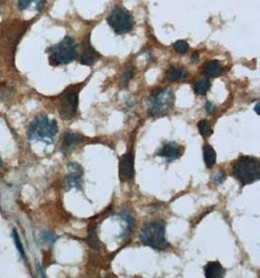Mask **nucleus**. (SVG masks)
<instances>
[{"mask_svg": "<svg viewBox=\"0 0 260 278\" xmlns=\"http://www.w3.org/2000/svg\"><path fill=\"white\" fill-rule=\"evenodd\" d=\"M58 131L57 121L55 119H49L45 114H41L31 123L28 135L31 140H39L51 144L54 142Z\"/></svg>", "mask_w": 260, "mask_h": 278, "instance_id": "f257e3e1", "label": "nucleus"}, {"mask_svg": "<svg viewBox=\"0 0 260 278\" xmlns=\"http://www.w3.org/2000/svg\"><path fill=\"white\" fill-rule=\"evenodd\" d=\"M233 176L242 185H251L260 179V161L254 156H241L233 165Z\"/></svg>", "mask_w": 260, "mask_h": 278, "instance_id": "f03ea898", "label": "nucleus"}, {"mask_svg": "<svg viewBox=\"0 0 260 278\" xmlns=\"http://www.w3.org/2000/svg\"><path fill=\"white\" fill-rule=\"evenodd\" d=\"M142 243L155 250H165L170 247L166 239V230L162 223L150 222L143 226L140 232Z\"/></svg>", "mask_w": 260, "mask_h": 278, "instance_id": "7ed1b4c3", "label": "nucleus"}, {"mask_svg": "<svg viewBox=\"0 0 260 278\" xmlns=\"http://www.w3.org/2000/svg\"><path fill=\"white\" fill-rule=\"evenodd\" d=\"M175 103V95L171 89H160L152 93L148 102V113L152 117L166 115Z\"/></svg>", "mask_w": 260, "mask_h": 278, "instance_id": "20e7f679", "label": "nucleus"}, {"mask_svg": "<svg viewBox=\"0 0 260 278\" xmlns=\"http://www.w3.org/2000/svg\"><path fill=\"white\" fill-rule=\"evenodd\" d=\"M77 57V45L74 39L66 36L50 50V62L53 65H68Z\"/></svg>", "mask_w": 260, "mask_h": 278, "instance_id": "39448f33", "label": "nucleus"}, {"mask_svg": "<svg viewBox=\"0 0 260 278\" xmlns=\"http://www.w3.org/2000/svg\"><path fill=\"white\" fill-rule=\"evenodd\" d=\"M108 24L116 35H125L134 29V18L123 6L117 5L108 17Z\"/></svg>", "mask_w": 260, "mask_h": 278, "instance_id": "423d86ee", "label": "nucleus"}, {"mask_svg": "<svg viewBox=\"0 0 260 278\" xmlns=\"http://www.w3.org/2000/svg\"><path fill=\"white\" fill-rule=\"evenodd\" d=\"M79 104L78 90L69 89L63 94L59 103V113L62 119L70 120L74 118Z\"/></svg>", "mask_w": 260, "mask_h": 278, "instance_id": "0eeeda50", "label": "nucleus"}, {"mask_svg": "<svg viewBox=\"0 0 260 278\" xmlns=\"http://www.w3.org/2000/svg\"><path fill=\"white\" fill-rule=\"evenodd\" d=\"M119 178L122 182H128L135 176V155L132 151L126 152L119 159Z\"/></svg>", "mask_w": 260, "mask_h": 278, "instance_id": "6e6552de", "label": "nucleus"}, {"mask_svg": "<svg viewBox=\"0 0 260 278\" xmlns=\"http://www.w3.org/2000/svg\"><path fill=\"white\" fill-rule=\"evenodd\" d=\"M185 148L176 141L166 142L157 152L156 155L164 157L168 162L179 159L184 154Z\"/></svg>", "mask_w": 260, "mask_h": 278, "instance_id": "1a4fd4ad", "label": "nucleus"}, {"mask_svg": "<svg viewBox=\"0 0 260 278\" xmlns=\"http://www.w3.org/2000/svg\"><path fill=\"white\" fill-rule=\"evenodd\" d=\"M82 168L77 163L69 164V175L66 178V184L68 188L76 187L78 189L82 186Z\"/></svg>", "mask_w": 260, "mask_h": 278, "instance_id": "9d476101", "label": "nucleus"}, {"mask_svg": "<svg viewBox=\"0 0 260 278\" xmlns=\"http://www.w3.org/2000/svg\"><path fill=\"white\" fill-rule=\"evenodd\" d=\"M100 58H101V55L91 45L90 40L87 39L84 43V50L80 57V64L87 66V67H92L97 63V61Z\"/></svg>", "mask_w": 260, "mask_h": 278, "instance_id": "9b49d317", "label": "nucleus"}, {"mask_svg": "<svg viewBox=\"0 0 260 278\" xmlns=\"http://www.w3.org/2000/svg\"><path fill=\"white\" fill-rule=\"evenodd\" d=\"M84 136L78 133H74V132H68L65 135L64 138V142L62 145V149L65 152H68L70 150H72L73 148L76 147L79 143H81L84 140Z\"/></svg>", "mask_w": 260, "mask_h": 278, "instance_id": "f8f14e48", "label": "nucleus"}, {"mask_svg": "<svg viewBox=\"0 0 260 278\" xmlns=\"http://www.w3.org/2000/svg\"><path fill=\"white\" fill-rule=\"evenodd\" d=\"M205 277L207 278H222L225 276V269L219 262H210L208 263L205 268Z\"/></svg>", "mask_w": 260, "mask_h": 278, "instance_id": "ddd939ff", "label": "nucleus"}, {"mask_svg": "<svg viewBox=\"0 0 260 278\" xmlns=\"http://www.w3.org/2000/svg\"><path fill=\"white\" fill-rule=\"evenodd\" d=\"M223 68L219 61H210L208 62L204 68H203V73L209 77H217L223 73Z\"/></svg>", "mask_w": 260, "mask_h": 278, "instance_id": "4468645a", "label": "nucleus"}, {"mask_svg": "<svg viewBox=\"0 0 260 278\" xmlns=\"http://www.w3.org/2000/svg\"><path fill=\"white\" fill-rule=\"evenodd\" d=\"M204 161L208 168H213L217 163V152L210 144H205L203 147Z\"/></svg>", "mask_w": 260, "mask_h": 278, "instance_id": "2eb2a0df", "label": "nucleus"}, {"mask_svg": "<svg viewBox=\"0 0 260 278\" xmlns=\"http://www.w3.org/2000/svg\"><path fill=\"white\" fill-rule=\"evenodd\" d=\"M188 72L186 69L171 67L166 72V77L169 81H180L182 79H186Z\"/></svg>", "mask_w": 260, "mask_h": 278, "instance_id": "dca6fc26", "label": "nucleus"}, {"mask_svg": "<svg viewBox=\"0 0 260 278\" xmlns=\"http://www.w3.org/2000/svg\"><path fill=\"white\" fill-rule=\"evenodd\" d=\"M211 88V82L207 78H202L198 80L194 85V91L196 95L205 96Z\"/></svg>", "mask_w": 260, "mask_h": 278, "instance_id": "f3484780", "label": "nucleus"}, {"mask_svg": "<svg viewBox=\"0 0 260 278\" xmlns=\"http://www.w3.org/2000/svg\"><path fill=\"white\" fill-rule=\"evenodd\" d=\"M198 128H199V131H200V134L202 135L203 138L207 139L209 137H211L213 135V129L211 127V124L208 120L206 119H203V120H200L197 124Z\"/></svg>", "mask_w": 260, "mask_h": 278, "instance_id": "a211bd4d", "label": "nucleus"}, {"mask_svg": "<svg viewBox=\"0 0 260 278\" xmlns=\"http://www.w3.org/2000/svg\"><path fill=\"white\" fill-rule=\"evenodd\" d=\"M87 243L89 244L91 247L94 249H100L102 246L101 241L98 239V236L96 234V228L94 226L90 227L88 230V237H87Z\"/></svg>", "mask_w": 260, "mask_h": 278, "instance_id": "6ab92c4d", "label": "nucleus"}, {"mask_svg": "<svg viewBox=\"0 0 260 278\" xmlns=\"http://www.w3.org/2000/svg\"><path fill=\"white\" fill-rule=\"evenodd\" d=\"M135 71H136L135 67H129L127 70L124 71V73L122 75V78H121V82L125 87L128 86L130 80L133 78V76L135 74Z\"/></svg>", "mask_w": 260, "mask_h": 278, "instance_id": "aec40b11", "label": "nucleus"}, {"mask_svg": "<svg viewBox=\"0 0 260 278\" xmlns=\"http://www.w3.org/2000/svg\"><path fill=\"white\" fill-rule=\"evenodd\" d=\"M13 238H14V242H15V246H16V249L18 250V252L20 253V255L22 256L23 259H26V253H25V249H24V246L22 244V241H21V238L17 232V231H13Z\"/></svg>", "mask_w": 260, "mask_h": 278, "instance_id": "412c9836", "label": "nucleus"}, {"mask_svg": "<svg viewBox=\"0 0 260 278\" xmlns=\"http://www.w3.org/2000/svg\"><path fill=\"white\" fill-rule=\"evenodd\" d=\"M188 48H189V46L185 40H179L174 44V49L176 50V52L179 54H182V55L186 54V52L188 51Z\"/></svg>", "mask_w": 260, "mask_h": 278, "instance_id": "4be33fe9", "label": "nucleus"}, {"mask_svg": "<svg viewBox=\"0 0 260 278\" xmlns=\"http://www.w3.org/2000/svg\"><path fill=\"white\" fill-rule=\"evenodd\" d=\"M42 237H43L44 241L47 242V243H54L55 240H56V236L53 233L48 232H43Z\"/></svg>", "mask_w": 260, "mask_h": 278, "instance_id": "5701e85b", "label": "nucleus"}, {"mask_svg": "<svg viewBox=\"0 0 260 278\" xmlns=\"http://www.w3.org/2000/svg\"><path fill=\"white\" fill-rule=\"evenodd\" d=\"M36 1V0H18V5H19V8L21 10H26L27 8H29L32 3Z\"/></svg>", "mask_w": 260, "mask_h": 278, "instance_id": "b1692460", "label": "nucleus"}, {"mask_svg": "<svg viewBox=\"0 0 260 278\" xmlns=\"http://www.w3.org/2000/svg\"><path fill=\"white\" fill-rule=\"evenodd\" d=\"M224 181H225V175L223 171H218L214 176V182L216 184H223Z\"/></svg>", "mask_w": 260, "mask_h": 278, "instance_id": "393cba45", "label": "nucleus"}, {"mask_svg": "<svg viewBox=\"0 0 260 278\" xmlns=\"http://www.w3.org/2000/svg\"><path fill=\"white\" fill-rule=\"evenodd\" d=\"M205 109H206L208 114H213L216 111V105H215L214 103L208 101L206 104H205Z\"/></svg>", "mask_w": 260, "mask_h": 278, "instance_id": "a878e982", "label": "nucleus"}, {"mask_svg": "<svg viewBox=\"0 0 260 278\" xmlns=\"http://www.w3.org/2000/svg\"><path fill=\"white\" fill-rule=\"evenodd\" d=\"M37 268L38 273L40 274V276L42 277V278H45V275H44V272H43V270L41 269V266H40V264H38L37 265Z\"/></svg>", "mask_w": 260, "mask_h": 278, "instance_id": "bb28decb", "label": "nucleus"}, {"mask_svg": "<svg viewBox=\"0 0 260 278\" xmlns=\"http://www.w3.org/2000/svg\"><path fill=\"white\" fill-rule=\"evenodd\" d=\"M198 59H199V53H198V52L193 53V55H192V60H193L194 62H197Z\"/></svg>", "mask_w": 260, "mask_h": 278, "instance_id": "cd10ccee", "label": "nucleus"}, {"mask_svg": "<svg viewBox=\"0 0 260 278\" xmlns=\"http://www.w3.org/2000/svg\"><path fill=\"white\" fill-rule=\"evenodd\" d=\"M259 107H260V104L258 103V104H257V105H256V107H255V110L257 111V113H258V114H260V111H259Z\"/></svg>", "mask_w": 260, "mask_h": 278, "instance_id": "c85d7f7f", "label": "nucleus"}, {"mask_svg": "<svg viewBox=\"0 0 260 278\" xmlns=\"http://www.w3.org/2000/svg\"><path fill=\"white\" fill-rule=\"evenodd\" d=\"M2 164H3V162H2V159H1V157H0V168L2 167Z\"/></svg>", "mask_w": 260, "mask_h": 278, "instance_id": "c756f323", "label": "nucleus"}]
</instances>
